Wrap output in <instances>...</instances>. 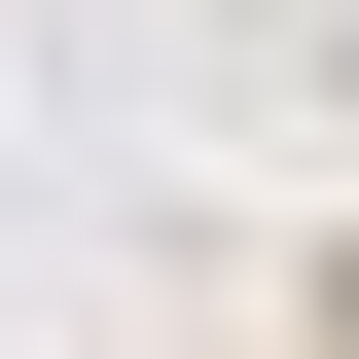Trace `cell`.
<instances>
[{"mask_svg": "<svg viewBox=\"0 0 359 359\" xmlns=\"http://www.w3.org/2000/svg\"><path fill=\"white\" fill-rule=\"evenodd\" d=\"M323 359H359V252H323Z\"/></svg>", "mask_w": 359, "mask_h": 359, "instance_id": "obj_1", "label": "cell"}]
</instances>
